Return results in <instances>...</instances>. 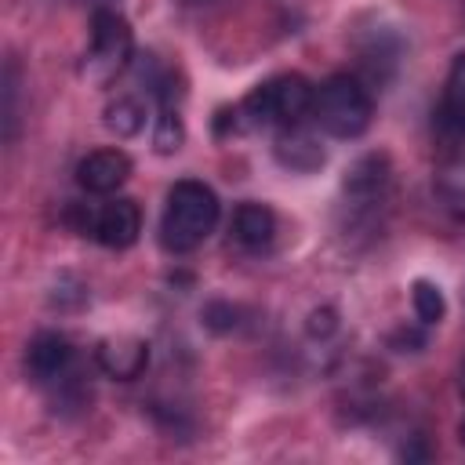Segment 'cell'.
Returning <instances> with one entry per match:
<instances>
[{
    "label": "cell",
    "mask_w": 465,
    "mask_h": 465,
    "mask_svg": "<svg viewBox=\"0 0 465 465\" xmlns=\"http://www.w3.org/2000/svg\"><path fill=\"white\" fill-rule=\"evenodd\" d=\"M87 4H98V7H102V4H105V0H87Z\"/></svg>",
    "instance_id": "7402d4cb"
},
{
    "label": "cell",
    "mask_w": 465,
    "mask_h": 465,
    "mask_svg": "<svg viewBox=\"0 0 465 465\" xmlns=\"http://www.w3.org/2000/svg\"><path fill=\"white\" fill-rule=\"evenodd\" d=\"M458 440H461V447H465V418L458 421Z\"/></svg>",
    "instance_id": "44dd1931"
},
{
    "label": "cell",
    "mask_w": 465,
    "mask_h": 465,
    "mask_svg": "<svg viewBox=\"0 0 465 465\" xmlns=\"http://www.w3.org/2000/svg\"><path fill=\"white\" fill-rule=\"evenodd\" d=\"M131 54H134V33L127 18L113 7H98L91 22V44L80 58V76L94 87H105L131 65Z\"/></svg>",
    "instance_id": "277c9868"
},
{
    "label": "cell",
    "mask_w": 465,
    "mask_h": 465,
    "mask_svg": "<svg viewBox=\"0 0 465 465\" xmlns=\"http://www.w3.org/2000/svg\"><path fill=\"white\" fill-rule=\"evenodd\" d=\"M182 142H185V127H182V116H178V109L163 105V109H160V116H156L153 149H156V153H163V156H171V153H178V149H182Z\"/></svg>",
    "instance_id": "2e32d148"
},
{
    "label": "cell",
    "mask_w": 465,
    "mask_h": 465,
    "mask_svg": "<svg viewBox=\"0 0 465 465\" xmlns=\"http://www.w3.org/2000/svg\"><path fill=\"white\" fill-rule=\"evenodd\" d=\"M203 323L211 327V331H232L236 327V309L229 305V302H211L207 309H203Z\"/></svg>",
    "instance_id": "e0dca14e"
},
{
    "label": "cell",
    "mask_w": 465,
    "mask_h": 465,
    "mask_svg": "<svg viewBox=\"0 0 465 465\" xmlns=\"http://www.w3.org/2000/svg\"><path fill=\"white\" fill-rule=\"evenodd\" d=\"M458 389H461V396H465V356H461V367H458Z\"/></svg>",
    "instance_id": "ffe728a7"
},
{
    "label": "cell",
    "mask_w": 465,
    "mask_h": 465,
    "mask_svg": "<svg viewBox=\"0 0 465 465\" xmlns=\"http://www.w3.org/2000/svg\"><path fill=\"white\" fill-rule=\"evenodd\" d=\"M69 363H73V345L65 334L58 331H40L29 349H25V374L36 381V385H51V381H62L69 374Z\"/></svg>",
    "instance_id": "8992f818"
},
{
    "label": "cell",
    "mask_w": 465,
    "mask_h": 465,
    "mask_svg": "<svg viewBox=\"0 0 465 465\" xmlns=\"http://www.w3.org/2000/svg\"><path fill=\"white\" fill-rule=\"evenodd\" d=\"M98 367L116 381H134L149 367V345L131 334L102 338L98 341Z\"/></svg>",
    "instance_id": "9c48e42d"
},
{
    "label": "cell",
    "mask_w": 465,
    "mask_h": 465,
    "mask_svg": "<svg viewBox=\"0 0 465 465\" xmlns=\"http://www.w3.org/2000/svg\"><path fill=\"white\" fill-rule=\"evenodd\" d=\"M102 124H105L116 138H131V134L142 131V124H145V109H142L138 98H131V94H116V98L105 105Z\"/></svg>",
    "instance_id": "5bb4252c"
},
{
    "label": "cell",
    "mask_w": 465,
    "mask_h": 465,
    "mask_svg": "<svg viewBox=\"0 0 465 465\" xmlns=\"http://www.w3.org/2000/svg\"><path fill=\"white\" fill-rule=\"evenodd\" d=\"M218 225V196L211 185L196 178H182L167 193V207L160 218V240L167 251L185 254L196 251Z\"/></svg>",
    "instance_id": "6da1fadb"
},
{
    "label": "cell",
    "mask_w": 465,
    "mask_h": 465,
    "mask_svg": "<svg viewBox=\"0 0 465 465\" xmlns=\"http://www.w3.org/2000/svg\"><path fill=\"white\" fill-rule=\"evenodd\" d=\"M272 153H276V160H280L287 171H298V174L320 171L323 160H327V153H323V145L316 142V134L302 131L298 124H294V127H283V131L276 134Z\"/></svg>",
    "instance_id": "30bf717a"
},
{
    "label": "cell",
    "mask_w": 465,
    "mask_h": 465,
    "mask_svg": "<svg viewBox=\"0 0 465 465\" xmlns=\"http://www.w3.org/2000/svg\"><path fill=\"white\" fill-rule=\"evenodd\" d=\"M411 302H414V316H418L425 327L440 323V320H443V312H447L443 291H440L432 280H414V287H411Z\"/></svg>",
    "instance_id": "9a60e30c"
},
{
    "label": "cell",
    "mask_w": 465,
    "mask_h": 465,
    "mask_svg": "<svg viewBox=\"0 0 465 465\" xmlns=\"http://www.w3.org/2000/svg\"><path fill=\"white\" fill-rule=\"evenodd\" d=\"M312 94L316 87L298 73L272 76L236 105L240 127H294L302 116L312 113Z\"/></svg>",
    "instance_id": "7a4b0ae2"
},
{
    "label": "cell",
    "mask_w": 465,
    "mask_h": 465,
    "mask_svg": "<svg viewBox=\"0 0 465 465\" xmlns=\"http://www.w3.org/2000/svg\"><path fill=\"white\" fill-rule=\"evenodd\" d=\"M305 331H309L312 338H331V334L338 331V312H334L331 305H323V309H312V312H309V323H305Z\"/></svg>",
    "instance_id": "ac0fdd59"
},
{
    "label": "cell",
    "mask_w": 465,
    "mask_h": 465,
    "mask_svg": "<svg viewBox=\"0 0 465 465\" xmlns=\"http://www.w3.org/2000/svg\"><path fill=\"white\" fill-rule=\"evenodd\" d=\"M272 236H276V214H272L265 203L247 200V203L236 207V214H232V240H236L240 247L262 251V247L272 243Z\"/></svg>",
    "instance_id": "8fae6325"
},
{
    "label": "cell",
    "mask_w": 465,
    "mask_h": 465,
    "mask_svg": "<svg viewBox=\"0 0 465 465\" xmlns=\"http://www.w3.org/2000/svg\"><path fill=\"white\" fill-rule=\"evenodd\" d=\"M131 178V160L124 149H94L76 163V182L84 193L105 196L116 193L124 182Z\"/></svg>",
    "instance_id": "52a82bcc"
},
{
    "label": "cell",
    "mask_w": 465,
    "mask_h": 465,
    "mask_svg": "<svg viewBox=\"0 0 465 465\" xmlns=\"http://www.w3.org/2000/svg\"><path fill=\"white\" fill-rule=\"evenodd\" d=\"M436 196L443 211L458 222H465V156H454L436 174Z\"/></svg>",
    "instance_id": "7c38bea8"
},
{
    "label": "cell",
    "mask_w": 465,
    "mask_h": 465,
    "mask_svg": "<svg viewBox=\"0 0 465 465\" xmlns=\"http://www.w3.org/2000/svg\"><path fill=\"white\" fill-rule=\"evenodd\" d=\"M392 341H400V345H407L403 352H414V349H421V341H425V338H421L418 331H407V327H400V331L392 334Z\"/></svg>",
    "instance_id": "d6986e66"
},
{
    "label": "cell",
    "mask_w": 465,
    "mask_h": 465,
    "mask_svg": "<svg viewBox=\"0 0 465 465\" xmlns=\"http://www.w3.org/2000/svg\"><path fill=\"white\" fill-rule=\"evenodd\" d=\"M371 116H374V102L367 87L349 73L327 76L312 94V120L331 138H360L371 127Z\"/></svg>",
    "instance_id": "3957f363"
},
{
    "label": "cell",
    "mask_w": 465,
    "mask_h": 465,
    "mask_svg": "<svg viewBox=\"0 0 465 465\" xmlns=\"http://www.w3.org/2000/svg\"><path fill=\"white\" fill-rule=\"evenodd\" d=\"M440 116L450 131L465 134V54H458L450 62V73H447V87H443V105H440Z\"/></svg>",
    "instance_id": "4fadbf2b"
},
{
    "label": "cell",
    "mask_w": 465,
    "mask_h": 465,
    "mask_svg": "<svg viewBox=\"0 0 465 465\" xmlns=\"http://www.w3.org/2000/svg\"><path fill=\"white\" fill-rule=\"evenodd\" d=\"M389 182H392V167L385 153H367L360 156L345 178H341V196L352 218H374L378 207L389 200Z\"/></svg>",
    "instance_id": "5b68a950"
},
{
    "label": "cell",
    "mask_w": 465,
    "mask_h": 465,
    "mask_svg": "<svg viewBox=\"0 0 465 465\" xmlns=\"http://www.w3.org/2000/svg\"><path fill=\"white\" fill-rule=\"evenodd\" d=\"M142 232V211L134 200H109L105 207L94 211V229L91 236L102 243V247H113V251H124L138 240Z\"/></svg>",
    "instance_id": "ba28073f"
}]
</instances>
